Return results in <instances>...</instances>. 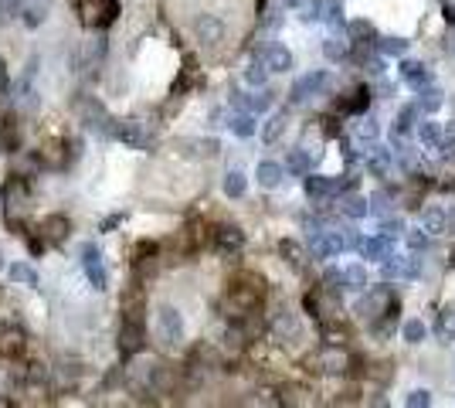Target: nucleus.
<instances>
[{
	"mask_svg": "<svg viewBox=\"0 0 455 408\" xmlns=\"http://www.w3.org/2000/svg\"><path fill=\"white\" fill-rule=\"evenodd\" d=\"M316 364H319V371H327V375H344L346 364H350V358H346L344 347L330 344V347H323V350H319Z\"/></svg>",
	"mask_w": 455,
	"mask_h": 408,
	"instance_id": "obj_12",
	"label": "nucleus"
},
{
	"mask_svg": "<svg viewBox=\"0 0 455 408\" xmlns=\"http://www.w3.org/2000/svg\"><path fill=\"white\" fill-rule=\"evenodd\" d=\"M143 347V316L140 310H126L123 316V330H119V350L126 358H133Z\"/></svg>",
	"mask_w": 455,
	"mask_h": 408,
	"instance_id": "obj_7",
	"label": "nucleus"
},
{
	"mask_svg": "<svg viewBox=\"0 0 455 408\" xmlns=\"http://www.w3.org/2000/svg\"><path fill=\"white\" fill-rule=\"evenodd\" d=\"M442 106V92L439 89H432V85H424L422 92H418V109L422 112H435Z\"/></svg>",
	"mask_w": 455,
	"mask_h": 408,
	"instance_id": "obj_38",
	"label": "nucleus"
},
{
	"mask_svg": "<svg viewBox=\"0 0 455 408\" xmlns=\"http://www.w3.org/2000/svg\"><path fill=\"white\" fill-rule=\"evenodd\" d=\"M316 157H319V154H309V150H302V146H299V150H292V154H289V160H285V171H292V173H309V167H313L316 163Z\"/></svg>",
	"mask_w": 455,
	"mask_h": 408,
	"instance_id": "obj_21",
	"label": "nucleus"
},
{
	"mask_svg": "<svg viewBox=\"0 0 455 408\" xmlns=\"http://www.w3.org/2000/svg\"><path fill=\"white\" fill-rule=\"evenodd\" d=\"M346 34H350V41H374V24L371 21H350L346 24Z\"/></svg>",
	"mask_w": 455,
	"mask_h": 408,
	"instance_id": "obj_32",
	"label": "nucleus"
},
{
	"mask_svg": "<svg viewBox=\"0 0 455 408\" xmlns=\"http://www.w3.org/2000/svg\"><path fill=\"white\" fill-rule=\"evenodd\" d=\"M268 95H251V99H245V109H251V112H265L268 109Z\"/></svg>",
	"mask_w": 455,
	"mask_h": 408,
	"instance_id": "obj_50",
	"label": "nucleus"
},
{
	"mask_svg": "<svg viewBox=\"0 0 455 408\" xmlns=\"http://www.w3.org/2000/svg\"><path fill=\"white\" fill-rule=\"evenodd\" d=\"M435 150H442V154H455V119H452V123L442 126L439 146H435Z\"/></svg>",
	"mask_w": 455,
	"mask_h": 408,
	"instance_id": "obj_43",
	"label": "nucleus"
},
{
	"mask_svg": "<svg viewBox=\"0 0 455 408\" xmlns=\"http://www.w3.org/2000/svg\"><path fill=\"white\" fill-rule=\"evenodd\" d=\"M262 62H265L268 72H289V68H292V51L283 45H272L265 55H262Z\"/></svg>",
	"mask_w": 455,
	"mask_h": 408,
	"instance_id": "obj_16",
	"label": "nucleus"
},
{
	"mask_svg": "<svg viewBox=\"0 0 455 408\" xmlns=\"http://www.w3.org/2000/svg\"><path fill=\"white\" fill-rule=\"evenodd\" d=\"M41 232H45L48 242H65V235H68V221L65 218H45L41 221Z\"/></svg>",
	"mask_w": 455,
	"mask_h": 408,
	"instance_id": "obj_26",
	"label": "nucleus"
},
{
	"mask_svg": "<svg viewBox=\"0 0 455 408\" xmlns=\"http://www.w3.org/2000/svg\"><path fill=\"white\" fill-rule=\"evenodd\" d=\"M255 177H258V184L262 188H279L285 177V167L283 163H272V160H262L258 163V171H255Z\"/></svg>",
	"mask_w": 455,
	"mask_h": 408,
	"instance_id": "obj_17",
	"label": "nucleus"
},
{
	"mask_svg": "<svg viewBox=\"0 0 455 408\" xmlns=\"http://www.w3.org/2000/svg\"><path fill=\"white\" fill-rule=\"evenodd\" d=\"M428 327H424L422 320H408L405 327H401V337H405V344H422Z\"/></svg>",
	"mask_w": 455,
	"mask_h": 408,
	"instance_id": "obj_40",
	"label": "nucleus"
},
{
	"mask_svg": "<svg viewBox=\"0 0 455 408\" xmlns=\"http://www.w3.org/2000/svg\"><path fill=\"white\" fill-rule=\"evenodd\" d=\"M340 211H344L346 218H363L371 208H367V198H361V194H346V198H340Z\"/></svg>",
	"mask_w": 455,
	"mask_h": 408,
	"instance_id": "obj_23",
	"label": "nucleus"
},
{
	"mask_svg": "<svg viewBox=\"0 0 455 408\" xmlns=\"http://www.w3.org/2000/svg\"><path fill=\"white\" fill-rule=\"evenodd\" d=\"M245 82L248 85H255V89H262L268 82V68H265V62H251L248 68H245Z\"/></svg>",
	"mask_w": 455,
	"mask_h": 408,
	"instance_id": "obj_41",
	"label": "nucleus"
},
{
	"mask_svg": "<svg viewBox=\"0 0 455 408\" xmlns=\"http://www.w3.org/2000/svg\"><path fill=\"white\" fill-rule=\"evenodd\" d=\"M408 245H411L415 252H422L424 245H428V232H424V228H422V232H411V235H408Z\"/></svg>",
	"mask_w": 455,
	"mask_h": 408,
	"instance_id": "obj_51",
	"label": "nucleus"
},
{
	"mask_svg": "<svg viewBox=\"0 0 455 408\" xmlns=\"http://www.w3.org/2000/svg\"><path fill=\"white\" fill-rule=\"evenodd\" d=\"M0 259H4V255H0Z\"/></svg>",
	"mask_w": 455,
	"mask_h": 408,
	"instance_id": "obj_56",
	"label": "nucleus"
},
{
	"mask_svg": "<svg viewBox=\"0 0 455 408\" xmlns=\"http://www.w3.org/2000/svg\"><path fill=\"white\" fill-rule=\"evenodd\" d=\"M422 272V262L418 259H408V255H388L384 259V279L388 283H394V279H415Z\"/></svg>",
	"mask_w": 455,
	"mask_h": 408,
	"instance_id": "obj_10",
	"label": "nucleus"
},
{
	"mask_svg": "<svg viewBox=\"0 0 455 408\" xmlns=\"http://www.w3.org/2000/svg\"><path fill=\"white\" fill-rule=\"evenodd\" d=\"M285 126H289V119H285L283 112H275V116H272V119L262 126V140H265V143H275V140H279V136L285 133Z\"/></svg>",
	"mask_w": 455,
	"mask_h": 408,
	"instance_id": "obj_28",
	"label": "nucleus"
},
{
	"mask_svg": "<svg viewBox=\"0 0 455 408\" xmlns=\"http://www.w3.org/2000/svg\"><path fill=\"white\" fill-rule=\"evenodd\" d=\"M327 0H299V17L302 21H323Z\"/></svg>",
	"mask_w": 455,
	"mask_h": 408,
	"instance_id": "obj_34",
	"label": "nucleus"
},
{
	"mask_svg": "<svg viewBox=\"0 0 455 408\" xmlns=\"http://www.w3.org/2000/svg\"><path fill=\"white\" fill-rule=\"evenodd\" d=\"M367 208L374 211V215H391V208H394V198L388 194V190H377V194H371V201H367Z\"/></svg>",
	"mask_w": 455,
	"mask_h": 408,
	"instance_id": "obj_39",
	"label": "nucleus"
},
{
	"mask_svg": "<svg viewBox=\"0 0 455 408\" xmlns=\"http://www.w3.org/2000/svg\"><path fill=\"white\" fill-rule=\"evenodd\" d=\"M391 163H394L391 146H388V150H384V146H377L374 154H371V160H367V167H371L374 177H388V173H391Z\"/></svg>",
	"mask_w": 455,
	"mask_h": 408,
	"instance_id": "obj_22",
	"label": "nucleus"
},
{
	"mask_svg": "<svg viewBox=\"0 0 455 408\" xmlns=\"http://www.w3.org/2000/svg\"><path fill=\"white\" fill-rule=\"evenodd\" d=\"M214 245H218V252H238L245 245V232L238 225H221V228H214Z\"/></svg>",
	"mask_w": 455,
	"mask_h": 408,
	"instance_id": "obj_14",
	"label": "nucleus"
},
{
	"mask_svg": "<svg viewBox=\"0 0 455 408\" xmlns=\"http://www.w3.org/2000/svg\"><path fill=\"white\" fill-rule=\"evenodd\" d=\"M401 75H405V82H408L411 89H424V85L432 82V72H428V65H422V62H405L401 65Z\"/></svg>",
	"mask_w": 455,
	"mask_h": 408,
	"instance_id": "obj_18",
	"label": "nucleus"
},
{
	"mask_svg": "<svg viewBox=\"0 0 455 408\" xmlns=\"http://www.w3.org/2000/svg\"><path fill=\"white\" fill-rule=\"evenodd\" d=\"M439 133H442L439 123H422L418 126V136H422V143H428V146H439Z\"/></svg>",
	"mask_w": 455,
	"mask_h": 408,
	"instance_id": "obj_44",
	"label": "nucleus"
},
{
	"mask_svg": "<svg viewBox=\"0 0 455 408\" xmlns=\"http://www.w3.org/2000/svg\"><path fill=\"white\" fill-rule=\"evenodd\" d=\"M82 269H85V276H89L92 289H106L109 276H106V266H102V252L95 249L92 242H89V245H82Z\"/></svg>",
	"mask_w": 455,
	"mask_h": 408,
	"instance_id": "obj_9",
	"label": "nucleus"
},
{
	"mask_svg": "<svg viewBox=\"0 0 455 408\" xmlns=\"http://www.w3.org/2000/svg\"><path fill=\"white\" fill-rule=\"evenodd\" d=\"M75 11H79L82 28L102 31L119 17V0H75Z\"/></svg>",
	"mask_w": 455,
	"mask_h": 408,
	"instance_id": "obj_1",
	"label": "nucleus"
},
{
	"mask_svg": "<svg viewBox=\"0 0 455 408\" xmlns=\"http://www.w3.org/2000/svg\"><path fill=\"white\" fill-rule=\"evenodd\" d=\"M344 286L346 289H363V286H367V272H363L361 262H353V266L344 269Z\"/></svg>",
	"mask_w": 455,
	"mask_h": 408,
	"instance_id": "obj_35",
	"label": "nucleus"
},
{
	"mask_svg": "<svg viewBox=\"0 0 455 408\" xmlns=\"http://www.w3.org/2000/svg\"><path fill=\"white\" fill-rule=\"evenodd\" d=\"M377 51H380L384 58H401V55L408 51V41H405V38H380V41H377Z\"/></svg>",
	"mask_w": 455,
	"mask_h": 408,
	"instance_id": "obj_27",
	"label": "nucleus"
},
{
	"mask_svg": "<svg viewBox=\"0 0 455 408\" xmlns=\"http://www.w3.org/2000/svg\"><path fill=\"white\" fill-rule=\"evenodd\" d=\"M330 85H333L330 72H309V75H302V79L289 89V102H292V106H302V102H309L313 95H323Z\"/></svg>",
	"mask_w": 455,
	"mask_h": 408,
	"instance_id": "obj_5",
	"label": "nucleus"
},
{
	"mask_svg": "<svg viewBox=\"0 0 455 408\" xmlns=\"http://www.w3.org/2000/svg\"><path fill=\"white\" fill-rule=\"evenodd\" d=\"M45 17H48V0H38L31 7H24V24H28V28H41Z\"/></svg>",
	"mask_w": 455,
	"mask_h": 408,
	"instance_id": "obj_36",
	"label": "nucleus"
},
{
	"mask_svg": "<svg viewBox=\"0 0 455 408\" xmlns=\"http://www.w3.org/2000/svg\"><path fill=\"white\" fill-rule=\"evenodd\" d=\"M323 289H330L333 296H336L340 289H346V286H344V272H336V269H327V276H323Z\"/></svg>",
	"mask_w": 455,
	"mask_h": 408,
	"instance_id": "obj_45",
	"label": "nucleus"
},
{
	"mask_svg": "<svg viewBox=\"0 0 455 408\" xmlns=\"http://www.w3.org/2000/svg\"><path fill=\"white\" fill-rule=\"evenodd\" d=\"M394 310V296L388 286H377V289H367L357 303V316H361L363 323H371L374 327L377 320H384V316Z\"/></svg>",
	"mask_w": 455,
	"mask_h": 408,
	"instance_id": "obj_2",
	"label": "nucleus"
},
{
	"mask_svg": "<svg viewBox=\"0 0 455 408\" xmlns=\"http://www.w3.org/2000/svg\"><path fill=\"white\" fill-rule=\"evenodd\" d=\"M377 133H380V126H377L374 119H367V116L361 112V119L353 123V136H357V140H363V143H374Z\"/></svg>",
	"mask_w": 455,
	"mask_h": 408,
	"instance_id": "obj_31",
	"label": "nucleus"
},
{
	"mask_svg": "<svg viewBox=\"0 0 455 408\" xmlns=\"http://www.w3.org/2000/svg\"><path fill=\"white\" fill-rule=\"evenodd\" d=\"M346 252V232L340 228H330V232H316L309 238V255L313 259H333V255H340Z\"/></svg>",
	"mask_w": 455,
	"mask_h": 408,
	"instance_id": "obj_6",
	"label": "nucleus"
},
{
	"mask_svg": "<svg viewBox=\"0 0 455 408\" xmlns=\"http://www.w3.org/2000/svg\"><path fill=\"white\" fill-rule=\"evenodd\" d=\"M116 225H119V215H116V218H106V221H102V232H109V228H116Z\"/></svg>",
	"mask_w": 455,
	"mask_h": 408,
	"instance_id": "obj_54",
	"label": "nucleus"
},
{
	"mask_svg": "<svg viewBox=\"0 0 455 408\" xmlns=\"http://www.w3.org/2000/svg\"><path fill=\"white\" fill-rule=\"evenodd\" d=\"M401 232H405V221H401V218H388V215H384V221H380V235L398 238Z\"/></svg>",
	"mask_w": 455,
	"mask_h": 408,
	"instance_id": "obj_46",
	"label": "nucleus"
},
{
	"mask_svg": "<svg viewBox=\"0 0 455 408\" xmlns=\"http://www.w3.org/2000/svg\"><path fill=\"white\" fill-rule=\"evenodd\" d=\"M245 190H248V181H245L241 171H231L224 177V194H228V198H241Z\"/></svg>",
	"mask_w": 455,
	"mask_h": 408,
	"instance_id": "obj_33",
	"label": "nucleus"
},
{
	"mask_svg": "<svg viewBox=\"0 0 455 408\" xmlns=\"http://www.w3.org/2000/svg\"><path fill=\"white\" fill-rule=\"evenodd\" d=\"M194 31H197V41L204 48H214L224 41V21L214 14H201L194 21Z\"/></svg>",
	"mask_w": 455,
	"mask_h": 408,
	"instance_id": "obj_11",
	"label": "nucleus"
},
{
	"mask_svg": "<svg viewBox=\"0 0 455 408\" xmlns=\"http://www.w3.org/2000/svg\"><path fill=\"white\" fill-rule=\"evenodd\" d=\"M79 116H82V123L89 126L92 133H102V136H109V126H112V119H109V112L102 109V102H95V99H79Z\"/></svg>",
	"mask_w": 455,
	"mask_h": 408,
	"instance_id": "obj_8",
	"label": "nucleus"
},
{
	"mask_svg": "<svg viewBox=\"0 0 455 408\" xmlns=\"http://www.w3.org/2000/svg\"><path fill=\"white\" fill-rule=\"evenodd\" d=\"M346 51H350V41H346V38H327V41H323V55H327L330 62H344Z\"/></svg>",
	"mask_w": 455,
	"mask_h": 408,
	"instance_id": "obj_29",
	"label": "nucleus"
},
{
	"mask_svg": "<svg viewBox=\"0 0 455 408\" xmlns=\"http://www.w3.org/2000/svg\"><path fill=\"white\" fill-rule=\"evenodd\" d=\"M0 68H4V62H0Z\"/></svg>",
	"mask_w": 455,
	"mask_h": 408,
	"instance_id": "obj_55",
	"label": "nucleus"
},
{
	"mask_svg": "<svg viewBox=\"0 0 455 408\" xmlns=\"http://www.w3.org/2000/svg\"><path fill=\"white\" fill-rule=\"evenodd\" d=\"M109 136L126 143V146H133V150H150V146H153V133H150L146 123H140V119H119V123L112 119Z\"/></svg>",
	"mask_w": 455,
	"mask_h": 408,
	"instance_id": "obj_4",
	"label": "nucleus"
},
{
	"mask_svg": "<svg viewBox=\"0 0 455 408\" xmlns=\"http://www.w3.org/2000/svg\"><path fill=\"white\" fill-rule=\"evenodd\" d=\"M367 106H371V92L367 89H350L346 92V99H340V112H353V116H361V112H367Z\"/></svg>",
	"mask_w": 455,
	"mask_h": 408,
	"instance_id": "obj_19",
	"label": "nucleus"
},
{
	"mask_svg": "<svg viewBox=\"0 0 455 408\" xmlns=\"http://www.w3.org/2000/svg\"><path fill=\"white\" fill-rule=\"evenodd\" d=\"M445 235H455V211L445 215Z\"/></svg>",
	"mask_w": 455,
	"mask_h": 408,
	"instance_id": "obj_53",
	"label": "nucleus"
},
{
	"mask_svg": "<svg viewBox=\"0 0 455 408\" xmlns=\"http://www.w3.org/2000/svg\"><path fill=\"white\" fill-rule=\"evenodd\" d=\"M367 72H371V75H384V58H367Z\"/></svg>",
	"mask_w": 455,
	"mask_h": 408,
	"instance_id": "obj_52",
	"label": "nucleus"
},
{
	"mask_svg": "<svg viewBox=\"0 0 455 408\" xmlns=\"http://www.w3.org/2000/svg\"><path fill=\"white\" fill-rule=\"evenodd\" d=\"M11 279L21 283V286H38L41 283V279H38V269L28 266V262H14V266H11Z\"/></svg>",
	"mask_w": 455,
	"mask_h": 408,
	"instance_id": "obj_25",
	"label": "nucleus"
},
{
	"mask_svg": "<svg viewBox=\"0 0 455 408\" xmlns=\"http://www.w3.org/2000/svg\"><path fill=\"white\" fill-rule=\"evenodd\" d=\"M272 337H275V340H279V344H292V340H299V320L292 313H289V310H279V313H275V320H272Z\"/></svg>",
	"mask_w": 455,
	"mask_h": 408,
	"instance_id": "obj_13",
	"label": "nucleus"
},
{
	"mask_svg": "<svg viewBox=\"0 0 455 408\" xmlns=\"http://www.w3.org/2000/svg\"><path fill=\"white\" fill-rule=\"evenodd\" d=\"M279 252L285 255V262L292 269H302V262H306V252H302V245L299 242H292V238H285L283 245H279Z\"/></svg>",
	"mask_w": 455,
	"mask_h": 408,
	"instance_id": "obj_30",
	"label": "nucleus"
},
{
	"mask_svg": "<svg viewBox=\"0 0 455 408\" xmlns=\"http://www.w3.org/2000/svg\"><path fill=\"white\" fill-rule=\"evenodd\" d=\"M363 255V259H377V262H384L388 255L394 252V238L388 235H377V238H363L361 249H357Z\"/></svg>",
	"mask_w": 455,
	"mask_h": 408,
	"instance_id": "obj_15",
	"label": "nucleus"
},
{
	"mask_svg": "<svg viewBox=\"0 0 455 408\" xmlns=\"http://www.w3.org/2000/svg\"><path fill=\"white\" fill-rule=\"evenodd\" d=\"M435 333H439L442 344H452V340H455V303L442 306L439 323H435Z\"/></svg>",
	"mask_w": 455,
	"mask_h": 408,
	"instance_id": "obj_20",
	"label": "nucleus"
},
{
	"mask_svg": "<svg viewBox=\"0 0 455 408\" xmlns=\"http://www.w3.org/2000/svg\"><path fill=\"white\" fill-rule=\"evenodd\" d=\"M415 119H418V102H411V106H405V109H401V116H398V126H394V129H398V133H411V129H415Z\"/></svg>",
	"mask_w": 455,
	"mask_h": 408,
	"instance_id": "obj_42",
	"label": "nucleus"
},
{
	"mask_svg": "<svg viewBox=\"0 0 455 408\" xmlns=\"http://www.w3.org/2000/svg\"><path fill=\"white\" fill-rule=\"evenodd\" d=\"M231 133H235V136H241V140L255 136V116H251V112H241V116H235V119H231Z\"/></svg>",
	"mask_w": 455,
	"mask_h": 408,
	"instance_id": "obj_37",
	"label": "nucleus"
},
{
	"mask_svg": "<svg viewBox=\"0 0 455 408\" xmlns=\"http://www.w3.org/2000/svg\"><path fill=\"white\" fill-rule=\"evenodd\" d=\"M422 228L428 235H445V211L442 208H428L422 215Z\"/></svg>",
	"mask_w": 455,
	"mask_h": 408,
	"instance_id": "obj_24",
	"label": "nucleus"
},
{
	"mask_svg": "<svg viewBox=\"0 0 455 408\" xmlns=\"http://www.w3.org/2000/svg\"><path fill=\"white\" fill-rule=\"evenodd\" d=\"M323 21H327V24H333V28H340V24H344V7H340V4H327V11H323Z\"/></svg>",
	"mask_w": 455,
	"mask_h": 408,
	"instance_id": "obj_47",
	"label": "nucleus"
},
{
	"mask_svg": "<svg viewBox=\"0 0 455 408\" xmlns=\"http://www.w3.org/2000/svg\"><path fill=\"white\" fill-rule=\"evenodd\" d=\"M428 405H432V394L422 392V388L408 394V408H428Z\"/></svg>",
	"mask_w": 455,
	"mask_h": 408,
	"instance_id": "obj_49",
	"label": "nucleus"
},
{
	"mask_svg": "<svg viewBox=\"0 0 455 408\" xmlns=\"http://www.w3.org/2000/svg\"><path fill=\"white\" fill-rule=\"evenodd\" d=\"M153 333H157L160 347H167V350L180 347V340H184V316L177 313L173 306H160L157 323H153Z\"/></svg>",
	"mask_w": 455,
	"mask_h": 408,
	"instance_id": "obj_3",
	"label": "nucleus"
},
{
	"mask_svg": "<svg viewBox=\"0 0 455 408\" xmlns=\"http://www.w3.org/2000/svg\"><path fill=\"white\" fill-rule=\"evenodd\" d=\"M187 146H194V154H201V157H214L218 154V140H194Z\"/></svg>",
	"mask_w": 455,
	"mask_h": 408,
	"instance_id": "obj_48",
	"label": "nucleus"
}]
</instances>
